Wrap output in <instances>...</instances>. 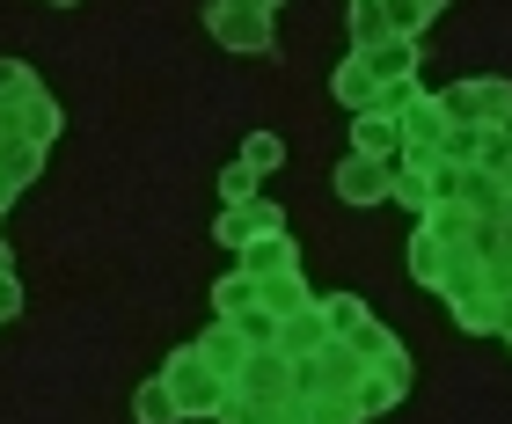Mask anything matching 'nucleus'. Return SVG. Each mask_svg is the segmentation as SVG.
Wrapping results in <instances>:
<instances>
[{"label":"nucleus","mask_w":512,"mask_h":424,"mask_svg":"<svg viewBox=\"0 0 512 424\" xmlns=\"http://www.w3.org/2000/svg\"><path fill=\"white\" fill-rule=\"evenodd\" d=\"M337 183H344V191H352V205H374L366 191H381V169H366V161H352V169H344Z\"/></svg>","instance_id":"1"},{"label":"nucleus","mask_w":512,"mask_h":424,"mask_svg":"<svg viewBox=\"0 0 512 424\" xmlns=\"http://www.w3.org/2000/svg\"><path fill=\"white\" fill-rule=\"evenodd\" d=\"M271 161H278V139L256 132V139H249V169H271Z\"/></svg>","instance_id":"2"},{"label":"nucleus","mask_w":512,"mask_h":424,"mask_svg":"<svg viewBox=\"0 0 512 424\" xmlns=\"http://www.w3.org/2000/svg\"><path fill=\"white\" fill-rule=\"evenodd\" d=\"M139 417H147V424H161V417H169V395H161V388H147V395H139Z\"/></svg>","instance_id":"3"}]
</instances>
